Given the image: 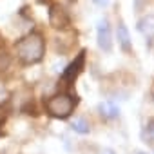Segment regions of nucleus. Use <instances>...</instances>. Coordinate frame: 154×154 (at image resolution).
Here are the masks:
<instances>
[{
    "label": "nucleus",
    "mask_w": 154,
    "mask_h": 154,
    "mask_svg": "<svg viewBox=\"0 0 154 154\" xmlns=\"http://www.w3.org/2000/svg\"><path fill=\"white\" fill-rule=\"evenodd\" d=\"M141 140H143V143H154V118L147 120V123L143 125Z\"/></svg>",
    "instance_id": "nucleus-8"
},
{
    "label": "nucleus",
    "mask_w": 154,
    "mask_h": 154,
    "mask_svg": "<svg viewBox=\"0 0 154 154\" xmlns=\"http://www.w3.org/2000/svg\"><path fill=\"white\" fill-rule=\"evenodd\" d=\"M84 62H85V53L82 51L78 56H76L74 62H71V63L63 69V74H62V84H63V85H71V84L76 80V76H78L80 71L84 69Z\"/></svg>",
    "instance_id": "nucleus-4"
},
{
    "label": "nucleus",
    "mask_w": 154,
    "mask_h": 154,
    "mask_svg": "<svg viewBox=\"0 0 154 154\" xmlns=\"http://www.w3.org/2000/svg\"><path fill=\"white\" fill-rule=\"evenodd\" d=\"M71 129L74 132H78V134H89L91 132V125L85 118H76L72 123H71Z\"/></svg>",
    "instance_id": "nucleus-9"
},
{
    "label": "nucleus",
    "mask_w": 154,
    "mask_h": 154,
    "mask_svg": "<svg viewBox=\"0 0 154 154\" xmlns=\"http://www.w3.org/2000/svg\"><path fill=\"white\" fill-rule=\"evenodd\" d=\"M138 154H147V152H138Z\"/></svg>",
    "instance_id": "nucleus-16"
},
{
    "label": "nucleus",
    "mask_w": 154,
    "mask_h": 154,
    "mask_svg": "<svg viewBox=\"0 0 154 154\" xmlns=\"http://www.w3.org/2000/svg\"><path fill=\"white\" fill-rule=\"evenodd\" d=\"M76 103H78V100H76V96L69 94V93H58L54 96H51L45 103V109L47 112L53 116V118H58V120H65L72 114Z\"/></svg>",
    "instance_id": "nucleus-2"
},
{
    "label": "nucleus",
    "mask_w": 154,
    "mask_h": 154,
    "mask_svg": "<svg viewBox=\"0 0 154 154\" xmlns=\"http://www.w3.org/2000/svg\"><path fill=\"white\" fill-rule=\"evenodd\" d=\"M138 31L143 35H150L154 31V15H149L138 22Z\"/></svg>",
    "instance_id": "nucleus-10"
},
{
    "label": "nucleus",
    "mask_w": 154,
    "mask_h": 154,
    "mask_svg": "<svg viewBox=\"0 0 154 154\" xmlns=\"http://www.w3.org/2000/svg\"><path fill=\"white\" fill-rule=\"evenodd\" d=\"M98 112L103 118H107V120H114V118L120 116V109L112 102H102V103H98Z\"/></svg>",
    "instance_id": "nucleus-7"
},
{
    "label": "nucleus",
    "mask_w": 154,
    "mask_h": 154,
    "mask_svg": "<svg viewBox=\"0 0 154 154\" xmlns=\"http://www.w3.org/2000/svg\"><path fill=\"white\" fill-rule=\"evenodd\" d=\"M93 2H94L98 8H105V6H109V2H111V0H93Z\"/></svg>",
    "instance_id": "nucleus-13"
},
{
    "label": "nucleus",
    "mask_w": 154,
    "mask_h": 154,
    "mask_svg": "<svg viewBox=\"0 0 154 154\" xmlns=\"http://www.w3.org/2000/svg\"><path fill=\"white\" fill-rule=\"evenodd\" d=\"M150 96H152V102H154V87H152V93H150Z\"/></svg>",
    "instance_id": "nucleus-15"
},
{
    "label": "nucleus",
    "mask_w": 154,
    "mask_h": 154,
    "mask_svg": "<svg viewBox=\"0 0 154 154\" xmlns=\"http://www.w3.org/2000/svg\"><path fill=\"white\" fill-rule=\"evenodd\" d=\"M96 38H98V45H100L102 51H105V53L112 51V33H111V24H109L107 18H103V20L98 22Z\"/></svg>",
    "instance_id": "nucleus-3"
},
{
    "label": "nucleus",
    "mask_w": 154,
    "mask_h": 154,
    "mask_svg": "<svg viewBox=\"0 0 154 154\" xmlns=\"http://www.w3.org/2000/svg\"><path fill=\"white\" fill-rule=\"evenodd\" d=\"M8 65H9V56L6 53H0V71L8 69Z\"/></svg>",
    "instance_id": "nucleus-11"
},
{
    "label": "nucleus",
    "mask_w": 154,
    "mask_h": 154,
    "mask_svg": "<svg viewBox=\"0 0 154 154\" xmlns=\"http://www.w3.org/2000/svg\"><path fill=\"white\" fill-rule=\"evenodd\" d=\"M116 38H118V45L122 47L123 53H131L132 49V40H131V35H129V29L123 22H118V27H116Z\"/></svg>",
    "instance_id": "nucleus-6"
},
{
    "label": "nucleus",
    "mask_w": 154,
    "mask_h": 154,
    "mask_svg": "<svg viewBox=\"0 0 154 154\" xmlns=\"http://www.w3.org/2000/svg\"><path fill=\"white\" fill-rule=\"evenodd\" d=\"M49 24L54 29H65L71 24V18L67 15V11L60 6H51L49 9Z\"/></svg>",
    "instance_id": "nucleus-5"
},
{
    "label": "nucleus",
    "mask_w": 154,
    "mask_h": 154,
    "mask_svg": "<svg viewBox=\"0 0 154 154\" xmlns=\"http://www.w3.org/2000/svg\"><path fill=\"white\" fill-rule=\"evenodd\" d=\"M15 51H17V56L22 63H26V65L38 63L44 58V51H45L44 36L40 33H29L22 40L17 42Z\"/></svg>",
    "instance_id": "nucleus-1"
},
{
    "label": "nucleus",
    "mask_w": 154,
    "mask_h": 154,
    "mask_svg": "<svg viewBox=\"0 0 154 154\" xmlns=\"http://www.w3.org/2000/svg\"><path fill=\"white\" fill-rule=\"evenodd\" d=\"M103 154H114V152H112V150H105Z\"/></svg>",
    "instance_id": "nucleus-14"
},
{
    "label": "nucleus",
    "mask_w": 154,
    "mask_h": 154,
    "mask_svg": "<svg viewBox=\"0 0 154 154\" xmlns=\"http://www.w3.org/2000/svg\"><path fill=\"white\" fill-rule=\"evenodd\" d=\"M6 100H8V89H6L2 84H0V103L6 102Z\"/></svg>",
    "instance_id": "nucleus-12"
}]
</instances>
